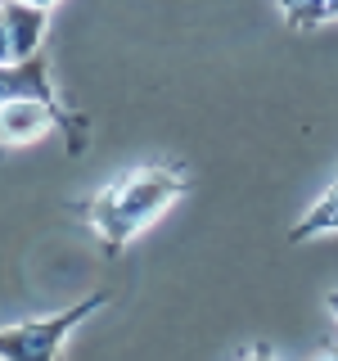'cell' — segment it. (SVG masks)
<instances>
[{"label":"cell","instance_id":"obj_2","mask_svg":"<svg viewBox=\"0 0 338 361\" xmlns=\"http://www.w3.org/2000/svg\"><path fill=\"white\" fill-rule=\"evenodd\" d=\"M108 307V293L95 289L86 298L68 302V307L50 312V316H32L18 325H0V361H59L63 343L77 325H86L95 312Z\"/></svg>","mask_w":338,"mask_h":361},{"label":"cell","instance_id":"obj_8","mask_svg":"<svg viewBox=\"0 0 338 361\" xmlns=\"http://www.w3.org/2000/svg\"><path fill=\"white\" fill-rule=\"evenodd\" d=\"M5 5V0H0ZM0 63H14L9 59V37H5V9H0Z\"/></svg>","mask_w":338,"mask_h":361},{"label":"cell","instance_id":"obj_4","mask_svg":"<svg viewBox=\"0 0 338 361\" xmlns=\"http://www.w3.org/2000/svg\"><path fill=\"white\" fill-rule=\"evenodd\" d=\"M5 37H9V59L23 63L32 54H41L45 45V27H50V9L23 5V0H5Z\"/></svg>","mask_w":338,"mask_h":361},{"label":"cell","instance_id":"obj_6","mask_svg":"<svg viewBox=\"0 0 338 361\" xmlns=\"http://www.w3.org/2000/svg\"><path fill=\"white\" fill-rule=\"evenodd\" d=\"M289 27H320V23L338 18V0H275Z\"/></svg>","mask_w":338,"mask_h":361},{"label":"cell","instance_id":"obj_9","mask_svg":"<svg viewBox=\"0 0 338 361\" xmlns=\"http://www.w3.org/2000/svg\"><path fill=\"white\" fill-rule=\"evenodd\" d=\"M311 361H338V348H325V353H315Z\"/></svg>","mask_w":338,"mask_h":361},{"label":"cell","instance_id":"obj_5","mask_svg":"<svg viewBox=\"0 0 338 361\" xmlns=\"http://www.w3.org/2000/svg\"><path fill=\"white\" fill-rule=\"evenodd\" d=\"M325 235H338V180H330L325 195L298 217V226L289 231V240L293 244H311V240H325Z\"/></svg>","mask_w":338,"mask_h":361},{"label":"cell","instance_id":"obj_10","mask_svg":"<svg viewBox=\"0 0 338 361\" xmlns=\"http://www.w3.org/2000/svg\"><path fill=\"white\" fill-rule=\"evenodd\" d=\"M325 307H330V316H334V321H338V289L330 293V298H325Z\"/></svg>","mask_w":338,"mask_h":361},{"label":"cell","instance_id":"obj_1","mask_svg":"<svg viewBox=\"0 0 338 361\" xmlns=\"http://www.w3.org/2000/svg\"><path fill=\"white\" fill-rule=\"evenodd\" d=\"M189 190H194V180L180 163H144L113 176L104 190H95V199L86 203V221L99 235L104 253H118L122 244L149 231L167 208H176Z\"/></svg>","mask_w":338,"mask_h":361},{"label":"cell","instance_id":"obj_11","mask_svg":"<svg viewBox=\"0 0 338 361\" xmlns=\"http://www.w3.org/2000/svg\"><path fill=\"white\" fill-rule=\"evenodd\" d=\"M23 5H37V9H54L59 0H23Z\"/></svg>","mask_w":338,"mask_h":361},{"label":"cell","instance_id":"obj_7","mask_svg":"<svg viewBox=\"0 0 338 361\" xmlns=\"http://www.w3.org/2000/svg\"><path fill=\"white\" fill-rule=\"evenodd\" d=\"M239 361H280V357H275V348H270V343H248L244 353H239Z\"/></svg>","mask_w":338,"mask_h":361},{"label":"cell","instance_id":"obj_3","mask_svg":"<svg viewBox=\"0 0 338 361\" xmlns=\"http://www.w3.org/2000/svg\"><path fill=\"white\" fill-rule=\"evenodd\" d=\"M14 99H41V104H63L54 95L50 82V54H32L23 63H0V109L14 104Z\"/></svg>","mask_w":338,"mask_h":361}]
</instances>
